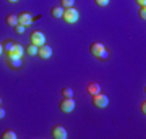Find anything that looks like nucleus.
I'll return each mask as SVG.
<instances>
[{"label":"nucleus","mask_w":146,"mask_h":139,"mask_svg":"<svg viewBox=\"0 0 146 139\" xmlns=\"http://www.w3.org/2000/svg\"><path fill=\"white\" fill-rule=\"evenodd\" d=\"M63 20L67 21L68 24H73V23H76L80 18V13L78 10H75L73 7H70V8H63Z\"/></svg>","instance_id":"obj_1"},{"label":"nucleus","mask_w":146,"mask_h":139,"mask_svg":"<svg viewBox=\"0 0 146 139\" xmlns=\"http://www.w3.org/2000/svg\"><path fill=\"white\" fill-rule=\"evenodd\" d=\"M91 97H93L94 107H98V108H106L107 105H109V97H107L106 94H102V92L94 94V96H91Z\"/></svg>","instance_id":"obj_2"},{"label":"nucleus","mask_w":146,"mask_h":139,"mask_svg":"<svg viewBox=\"0 0 146 139\" xmlns=\"http://www.w3.org/2000/svg\"><path fill=\"white\" fill-rule=\"evenodd\" d=\"M58 108H60V112H63V113L73 112V108H75V100H73V97H63L60 105H58Z\"/></svg>","instance_id":"obj_3"},{"label":"nucleus","mask_w":146,"mask_h":139,"mask_svg":"<svg viewBox=\"0 0 146 139\" xmlns=\"http://www.w3.org/2000/svg\"><path fill=\"white\" fill-rule=\"evenodd\" d=\"M29 39H31V44H34V45H37V47L46 44V36H44V32H41V31H33Z\"/></svg>","instance_id":"obj_4"},{"label":"nucleus","mask_w":146,"mask_h":139,"mask_svg":"<svg viewBox=\"0 0 146 139\" xmlns=\"http://www.w3.org/2000/svg\"><path fill=\"white\" fill-rule=\"evenodd\" d=\"M52 138L54 139H65L67 138V129L62 125H55L52 128Z\"/></svg>","instance_id":"obj_5"},{"label":"nucleus","mask_w":146,"mask_h":139,"mask_svg":"<svg viewBox=\"0 0 146 139\" xmlns=\"http://www.w3.org/2000/svg\"><path fill=\"white\" fill-rule=\"evenodd\" d=\"M16 16H18V23L23 26H29L33 23V16L29 11H20Z\"/></svg>","instance_id":"obj_6"},{"label":"nucleus","mask_w":146,"mask_h":139,"mask_svg":"<svg viewBox=\"0 0 146 139\" xmlns=\"http://www.w3.org/2000/svg\"><path fill=\"white\" fill-rule=\"evenodd\" d=\"M37 55L41 58H50L52 57V47H49V45H39V49H37Z\"/></svg>","instance_id":"obj_7"},{"label":"nucleus","mask_w":146,"mask_h":139,"mask_svg":"<svg viewBox=\"0 0 146 139\" xmlns=\"http://www.w3.org/2000/svg\"><path fill=\"white\" fill-rule=\"evenodd\" d=\"M7 63H8V67L11 68V70H20L21 68V57H8L7 55Z\"/></svg>","instance_id":"obj_8"},{"label":"nucleus","mask_w":146,"mask_h":139,"mask_svg":"<svg viewBox=\"0 0 146 139\" xmlns=\"http://www.w3.org/2000/svg\"><path fill=\"white\" fill-rule=\"evenodd\" d=\"M23 53H25V49H23V45H20V44H15L10 52H7L8 57H23Z\"/></svg>","instance_id":"obj_9"},{"label":"nucleus","mask_w":146,"mask_h":139,"mask_svg":"<svg viewBox=\"0 0 146 139\" xmlns=\"http://www.w3.org/2000/svg\"><path fill=\"white\" fill-rule=\"evenodd\" d=\"M102 49H104V45H102L101 42H93V44L89 45V52H91V55H94V57H98Z\"/></svg>","instance_id":"obj_10"},{"label":"nucleus","mask_w":146,"mask_h":139,"mask_svg":"<svg viewBox=\"0 0 146 139\" xmlns=\"http://www.w3.org/2000/svg\"><path fill=\"white\" fill-rule=\"evenodd\" d=\"M88 94L89 96H94V94H98V92H101V86L98 84V82H91V84H88Z\"/></svg>","instance_id":"obj_11"},{"label":"nucleus","mask_w":146,"mask_h":139,"mask_svg":"<svg viewBox=\"0 0 146 139\" xmlns=\"http://www.w3.org/2000/svg\"><path fill=\"white\" fill-rule=\"evenodd\" d=\"M50 15H52L54 18H62L63 16V8L62 7H52V8H50Z\"/></svg>","instance_id":"obj_12"},{"label":"nucleus","mask_w":146,"mask_h":139,"mask_svg":"<svg viewBox=\"0 0 146 139\" xmlns=\"http://www.w3.org/2000/svg\"><path fill=\"white\" fill-rule=\"evenodd\" d=\"M5 21H7V24L8 26H15V24H18V16L11 13V15H8L5 18Z\"/></svg>","instance_id":"obj_13"},{"label":"nucleus","mask_w":146,"mask_h":139,"mask_svg":"<svg viewBox=\"0 0 146 139\" xmlns=\"http://www.w3.org/2000/svg\"><path fill=\"white\" fill-rule=\"evenodd\" d=\"M2 139H16V133L13 129H7L2 133Z\"/></svg>","instance_id":"obj_14"},{"label":"nucleus","mask_w":146,"mask_h":139,"mask_svg":"<svg viewBox=\"0 0 146 139\" xmlns=\"http://www.w3.org/2000/svg\"><path fill=\"white\" fill-rule=\"evenodd\" d=\"M15 45V42L11 41V39H7L5 42H2V47H3V52H10Z\"/></svg>","instance_id":"obj_15"},{"label":"nucleus","mask_w":146,"mask_h":139,"mask_svg":"<svg viewBox=\"0 0 146 139\" xmlns=\"http://www.w3.org/2000/svg\"><path fill=\"white\" fill-rule=\"evenodd\" d=\"M37 49H39V47L37 45H34V44H29V45L26 47V53H29V55H37Z\"/></svg>","instance_id":"obj_16"},{"label":"nucleus","mask_w":146,"mask_h":139,"mask_svg":"<svg viewBox=\"0 0 146 139\" xmlns=\"http://www.w3.org/2000/svg\"><path fill=\"white\" fill-rule=\"evenodd\" d=\"M73 3H75V0H60L62 8H70V7H73Z\"/></svg>","instance_id":"obj_17"},{"label":"nucleus","mask_w":146,"mask_h":139,"mask_svg":"<svg viewBox=\"0 0 146 139\" xmlns=\"http://www.w3.org/2000/svg\"><path fill=\"white\" fill-rule=\"evenodd\" d=\"M98 58H99V60H107V58H109V50L104 47V49L101 50V53L98 55Z\"/></svg>","instance_id":"obj_18"},{"label":"nucleus","mask_w":146,"mask_h":139,"mask_svg":"<svg viewBox=\"0 0 146 139\" xmlns=\"http://www.w3.org/2000/svg\"><path fill=\"white\" fill-rule=\"evenodd\" d=\"M62 96L63 97H73V91L70 88H63L62 89Z\"/></svg>","instance_id":"obj_19"},{"label":"nucleus","mask_w":146,"mask_h":139,"mask_svg":"<svg viewBox=\"0 0 146 139\" xmlns=\"http://www.w3.org/2000/svg\"><path fill=\"white\" fill-rule=\"evenodd\" d=\"M13 28H15V31L18 32V34H23V32L26 31V26L20 24V23H18V24H15V26H13Z\"/></svg>","instance_id":"obj_20"},{"label":"nucleus","mask_w":146,"mask_h":139,"mask_svg":"<svg viewBox=\"0 0 146 139\" xmlns=\"http://www.w3.org/2000/svg\"><path fill=\"white\" fill-rule=\"evenodd\" d=\"M94 2H96V5H99V7H107L110 0H94Z\"/></svg>","instance_id":"obj_21"},{"label":"nucleus","mask_w":146,"mask_h":139,"mask_svg":"<svg viewBox=\"0 0 146 139\" xmlns=\"http://www.w3.org/2000/svg\"><path fill=\"white\" fill-rule=\"evenodd\" d=\"M140 18H141V20H146V7L145 5L140 8Z\"/></svg>","instance_id":"obj_22"},{"label":"nucleus","mask_w":146,"mask_h":139,"mask_svg":"<svg viewBox=\"0 0 146 139\" xmlns=\"http://www.w3.org/2000/svg\"><path fill=\"white\" fill-rule=\"evenodd\" d=\"M140 108H141V112H143V115H145V113H146V102L141 103V107H140Z\"/></svg>","instance_id":"obj_23"},{"label":"nucleus","mask_w":146,"mask_h":139,"mask_svg":"<svg viewBox=\"0 0 146 139\" xmlns=\"http://www.w3.org/2000/svg\"><path fill=\"white\" fill-rule=\"evenodd\" d=\"M3 117H5V110H3V108L0 107V120L3 118Z\"/></svg>","instance_id":"obj_24"},{"label":"nucleus","mask_w":146,"mask_h":139,"mask_svg":"<svg viewBox=\"0 0 146 139\" xmlns=\"http://www.w3.org/2000/svg\"><path fill=\"white\" fill-rule=\"evenodd\" d=\"M138 3H140V7H143V5H146V0H136Z\"/></svg>","instance_id":"obj_25"},{"label":"nucleus","mask_w":146,"mask_h":139,"mask_svg":"<svg viewBox=\"0 0 146 139\" xmlns=\"http://www.w3.org/2000/svg\"><path fill=\"white\" fill-rule=\"evenodd\" d=\"M8 2H10V3H16V2H18V0H8Z\"/></svg>","instance_id":"obj_26"},{"label":"nucleus","mask_w":146,"mask_h":139,"mask_svg":"<svg viewBox=\"0 0 146 139\" xmlns=\"http://www.w3.org/2000/svg\"><path fill=\"white\" fill-rule=\"evenodd\" d=\"M2 52H3V47H2V44H0V53H2Z\"/></svg>","instance_id":"obj_27"},{"label":"nucleus","mask_w":146,"mask_h":139,"mask_svg":"<svg viewBox=\"0 0 146 139\" xmlns=\"http://www.w3.org/2000/svg\"><path fill=\"white\" fill-rule=\"evenodd\" d=\"M0 103H2V97H0Z\"/></svg>","instance_id":"obj_28"}]
</instances>
